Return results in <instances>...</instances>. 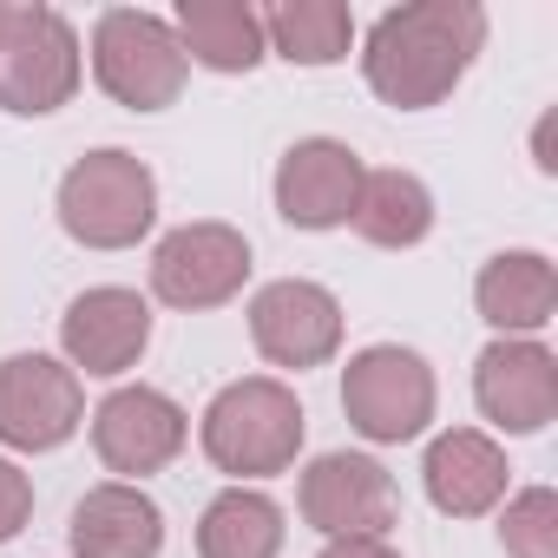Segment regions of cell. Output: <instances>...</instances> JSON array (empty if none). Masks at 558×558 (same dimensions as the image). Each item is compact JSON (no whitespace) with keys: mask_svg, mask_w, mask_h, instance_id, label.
Instances as JSON below:
<instances>
[{"mask_svg":"<svg viewBox=\"0 0 558 558\" xmlns=\"http://www.w3.org/2000/svg\"><path fill=\"white\" fill-rule=\"evenodd\" d=\"M480 47H486L480 0H408V8H388L368 27L362 73H368V93L388 99L395 112H427L473 73Z\"/></svg>","mask_w":558,"mask_h":558,"instance_id":"6da1fadb","label":"cell"},{"mask_svg":"<svg viewBox=\"0 0 558 558\" xmlns=\"http://www.w3.org/2000/svg\"><path fill=\"white\" fill-rule=\"evenodd\" d=\"M197 440H204V453H210L217 473L269 480V473L296 466V447H303V401H296V388H283L276 375L230 381V388H217V401L204 408Z\"/></svg>","mask_w":558,"mask_h":558,"instance_id":"7a4b0ae2","label":"cell"},{"mask_svg":"<svg viewBox=\"0 0 558 558\" xmlns=\"http://www.w3.org/2000/svg\"><path fill=\"white\" fill-rule=\"evenodd\" d=\"M80 93V34L60 8L0 0V112H60Z\"/></svg>","mask_w":558,"mask_h":558,"instance_id":"3957f363","label":"cell"},{"mask_svg":"<svg viewBox=\"0 0 558 558\" xmlns=\"http://www.w3.org/2000/svg\"><path fill=\"white\" fill-rule=\"evenodd\" d=\"M60 223L86 250H132L158 223V178L145 158L106 145L60 178Z\"/></svg>","mask_w":558,"mask_h":558,"instance_id":"277c9868","label":"cell"},{"mask_svg":"<svg viewBox=\"0 0 558 558\" xmlns=\"http://www.w3.org/2000/svg\"><path fill=\"white\" fill-rule=\"evenodd\" d=\"M184 47L171 34V21L145 14V8H106L93 27V80L106 86V99H119L125 112H165L184 93Z\"/></svg>","mask_w":558,"mask_h":558,"instance_id":"5b68a950","label":"cell"},{"mask_svg":"<svg viewBox=\"0 0 558 558\" xmlns=\"http://www.w3.org/2000/svg\"><path fill=\"white\" fill-rule=\"evenodd\" d=\"M342 414L362 440L401 447L434 421V368L401 342H375L342 368Z\"/></svg>","mask_w":558,"mask_h":558,"instance_id":"8992f818","label":"cell"},{"mask_svg":"<svg viewBox=\"0 0 558 558\" xmlns=\"http://www.w3.org/2000/svg\"><path fill=\"white\" fill-rule=\"evenodd\" d=\"M250 283V236L204 217L151 250V296L171 310H223Z\"/></svg>","mask_w":558,"mask_h":558,"instance_id":"52a82bcc","label":"cell"},{"mask_svg":"<svg viewBox=\"0 0 558 558\" xmlns=\"http://www.w3.org/2000/svg\"><path fill=\"white\" fill-rule=\"evenodd\" d=\"M86 388L53 355H8L0 362V440L21 453H53L80 434Z\"/></svg>","mask_w":558,"mask_h":558,"instance_id":"ba28073f","label":"cell"},{"mask_svg":"<svg viewBox=\"0 0 558 558\" xmlns=\"http://www.w3.org/2000/svg\"><path fill=\"white\" fill-rule=\"evenodd\" d=\"M250 342L276 368H323L342 349V303L310 283V276H283L250 296Z\"/></svg>","mask_w":558,"mask_h":558,"instance_id":"9c48e42d","label":"cell"},{"mask_svg":"<svg viewBox=\"0 0 558 558\" xmlns=\"http://www.w3.org/2000/svg\"><path fill=\"white\" fill-rule=\"evenodd\" d=\"M191 440V414L165 395V388H112L99 408H93V447L112 473L145 480V473H165Z\"/></svg>","mask_w":558,"mask_h":558,"instance_id":"30bf717a","label":"cell"},{"mask_svg":"<svg viewBox=\"0 0 558 558\" xmlns=\"http://www.w3.org/2000/svg\"><path fill=\"white\" fill-rule=\"evenodd\" d=\"M303 519L323 538H388L395 525V480L368 453H323L296 486Z\"/></svg>","mask_w":558,"mask_h":558,"instance_id":"8fae6325","label":"cell"},{"mask_svg":"<svg viewBox=\"0 0 558 558\" xmlns=\"http://www.w3.org/2000/svg\"><path fill=\"white\" fill-rule=\"evenodd\" d=\"M368 165L342 138H296L276 165V210L296 230H336L355 217Z\"/></svg>","mask_w":558,"mask_h":558,"instance_id":"7c38bea8","label":"cell"},{"mask_svg":"<svg viewBox=\"0 0 558 558\" xmlns=\"http://www.w3.org/2000/svg\"><path fill=\"white\" fill-rule=\"evenodd\" d=\"M473 401L493 427L506 434H538L558 414V362L545 342L525 336H499L480 362H473Z\"/></svg>","mask_w":558,"mask_h":558,"instance_id":"4fadbf2b","label":"cell"},{"mask_svg":"<svg viewBox=\"0 0 558 558\" xmlns=\"http://www.w3.org/2000/svg\"><path fill=\"white\" fill-rule=\"evenodd\" d=\"M60 342H66L73 375L80 368L86 375H125L151 342V303L138 290H119V283L86 290V296H73V310L60 323Z\"/></svg>","mask_w":558,"mask_h":558,"instance_id":"5bb4252c","label":"cell"},{"mask_svg":"<svg viewBox=\"0 0 558 558\" xmlns=\"http://www.w3.org/2000/svg\"><path fill=\"white\" fill-rule=\"evenodd\" d=\"M506 447L480 427H447L434 434L427 460H421V480H427V499L447 512V519H480L506 499Z\"/></svg>","mask_w":558,"mask_h":558,"instance_id":"9a60e30c","label":"cell"},{"mask_svg":"<svg viewBox=\"0 0 558 558\" xmlns=\"http://www.w3.org/2000/svg\"><path fill=\"white\" fill-rule=\"evenodd\" d=\"M73 558H158L165 551V512L145 486L106 480L73 506Z\"/></svg>","mask_w":558,"mask_h":558,"instance_id":"2e32d148","label":"cell"},{"mask_svg":"<svg viewBox=\"0 0 558 558\" xmlns=\"http://www.w3.org/2000/svg\"><path fill=\"white\" fill-rule=\"evenodd\" d=\"M473 303L480 316L499 329V336H538L558 310V269L551 256L538 250H499L486 269H480V283H473Z\"/></svg>","mask_w":558,"mask_h":558,"instance_id":"e0dca14e","label":"cell"},{"mask_svg":"<svg viewBox=\"0 0 558 558\" xmlns=\"http://www.w3.org/2000/svg\"><path fill=\"white\" fill-rule=\"evenodd\" d=\"M184 60L210 66V73H256L263 47V14L250 0H178V21H171Z\"/></svg>","mask_w":558,"mask_h":558,"instance_id":"ac0fdd59","label":"cell"},{"mask_svg":"<svg viewBox=\"0 0 558 558\" xmlns=\"http://www.w3.org/2000/svg\"><path fill=\"white\" fill-rule=\"evenodd\" d=\"M283 551V506L256 486H223L197 519V558H276Z\"/></svg>","mask_w":558,"mask_h":558,"instance_id":"d6986e66","label":"cell"},{"mask_svg":"<svg viewBox=\"0 0 558 558\" xmlns=\"http://www.w3.org/2000/svg\"><path fill=\"white\" fill-rule=\"evenodd\" d=\"M349 223H355L362 243H375V250H414V243L434 230V191H427L414 171H401V165L368 171Z\"/></svg>","mask_w":558,"mask_h":558,"instance_id":"ffe728a7","label":"cell"},{"mask_svg":"<svg viewBox=\"0 0 558 558\" xmlns=\"http://www.w3.org/2000/svg\"><path fill=\"white\" fill-rule=\"evenodd\" d=\"M263 47L290 66H336L355 47V14L342 0H283L263 14Z\"/></svg>","mask_w":558,"mask_h":558,"instance_id":"44dd1931","label":"cell"},{"mask_svg":"<svg viewBox=\"0 0 558 558\" xmlns=\"http://www.w3.org/2000/svg\"><path fill=\"white\" fill-rule=\"evenodd\" d=\"M499 545L506 558H558V493L551 486L512 493L499 512Z\"/></svg>","mask_w":558,"mask_h":558,"instance_id":"7402d4cb","label":"cell"},{"mask_svg":"<svg viewBox=\"0 0 558 558\" xmlns=\"http://www.w3.org/2000/svg\"><path fill=\"white\" fill-rule=\"evenodd\" d=\"M27 519H34V480L14 460H0V545H8Z\"/></svg>","mask_w":558,"mask_h":558,"instance_id":"603a6c76","label":"cell"},{"mask_svg":"<svg viewBox=\"0 0 558 558\" xmlns=\"http://www.w3.org/2000/svg\"><path fill=\"white\" fill-rule=\"evenodd\" d=\"M323 558H401V551L388 538H329Z\"/></svg>","mask_w":558,"mask_h":558,"instance_id":"cb8c5ba5","label":"cell"},{"mask_svg":"<svg viewBox=\"0 0 558 558\" xmlns=\"http://www.w3.org/2000/svg\"><path fill=\"white\" fill-rule=\"evenodd\" d=\"M551 138H558V112H545V119H538V138H532V158H538L545 178L558 171V165H551Z\"/></svg>","mask_w":558,"mask_h":558,"instance_id":"d4e9b609","label":"cell"}]
</instances>
